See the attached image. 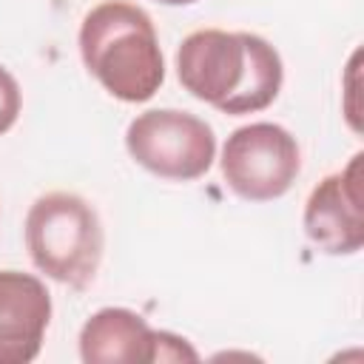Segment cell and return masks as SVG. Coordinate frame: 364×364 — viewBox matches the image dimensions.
I'll return each mask as SVG.
<instances>
[{"label":"cell","mask_w":364,"mask_h":364,"mask_svg":"<svg viewBox=\"0 0 364 364\" xmlns=\"http://www.w3.org/2000/svg\"><path fill=\"white\" fill-rule=\"evenodd\" d=\"M176 77L191 97L222 114H256L279 97L284 68L259 34L199 28L176 51Z\"/></svg>","instance_id":"cell-1"},{"label":"cell","mask_w":364,"mask_h":364,"mask_svg":"<svg viewBox=\"0 0 364 364\" xmlns=\"http://www.w3.org/2000/svg\"><path fill=\"white\" fill-rule=\"evenodd\" d=\"M80 57L100 85L122 102L151 100L165 80L154 20L125 0H105L82 17Z\"/></svg>","instance_id":"cell-2"},{"label":"cell","mask_w":364,"mask_h":364,"mask_svg":"<svg viewBox=\"0 0 364 364\" xmlns=\"http://www.w3.org/2000/svg\"><path fill=\"white\" fill-rule=\"evenodd\" d=\"M26 247L40 273L85 290L102 262V222L82 196L51 191L34 199L26 213Z\"/></svg>","instance_id":"cell-3"},{"label":"cell","mask_w":364,"mask_h":364,"mask_svg":"<svg viewBox=\"0 0 364 364\" xmlns=\"http://www.w3.org/2000/svg\"><path fill=\"white\" fill-rule=\"evenodd\" d=\"M125 148L136 165L159 179L191 182L210 171L216 156L213 128L176 108H154L131 119Z\"/></svg>","instance_id":"cell-4"},{"label":"cell","mask_w":364,"mask_h":364,"mask_svg":"<svg viewBox=\"0 0 364 364\" xmlns=\"http://www.w3.org/2000/svg\"><path fill=\"white\" fill-rule=\"evenodd\" d=\"M222 176L247 202H270L290 191L301 171L296 136L276 122L236 128L222 148Z\"/></svg>","instance_id":"cell-5"},{"label":"cell","mask_w":364,"mask_h":364,"mask_svg":"<svg viewBox=\"0 0 364 364\" xmlns=\"http://www.w3.org/2000/svg\"><path fill=\"white\" fill-rule=\"evenodd\" d=\"M361 154L338 173L324 176L307 196L304 233L330 256L358 253L364 245V196H361Z\"/></svg>","instance_id":"cell-6"},{"label":"cell","mask_w":364,"mask_h":364,"mask_svg":"<svg viewBox=\"0 0 364 364\" xmlns=\"http://www.w3.org/2000/svg\"><path fill=\"white\" fill-rule=\"evenodd\" d=\"M51 321L46 284L20 270H0V364H28L40 355Z\"/></svg>","instance_id":"cell-7"},{"label":"cell","mask_w":364,"mask_h":364,"mask_svg":"<svg viewBox=\"0 0 364 364\" xmlns=\"http://www.w3.org/2000/svg\"><path fill=\"white\" fill-rule=\"evenodd\" d=\"M85 364H154V330L128 307H102L80 330Z\"/></svg>","instance_id":"cell-8"},{"label":"cell","mask_w":364,"mask_h":364,"mask_svg":"<svg viewBox=\"0 0 364 364\" xmlns=\"http://www.w3.org/2000/svg\"><path fill=\"white\" fill-rule=\"evenodd\" d=\"M199 353L168 330H154V361H196Z\"/></svg>","instance_id":"cell-9"},{"label":"cell","mask_w":364,"mask_h":364,"mask_svg":"<svg viewBox=\"0 0 364 364\" xmlns=\"http://www.w3.org/2000/svg\"><path fill=\"white\" fill-rule=\"evenodd\" d=\"M20 105H23L20 85H17V80L0 65V134H6V131L17 122Z\"/></svg>","instance_id":"cell-10"},{"label":"cell","mask_w":364,"mask_h":364,"mask_svg":"<svg viewBox=\"0 0 364 364\" xmlns=\"http://www.w3.org/2000/svg\"><path fill=\"white\" fill-rule=\"evenodd\" d=\"M156 3H165V6H188V3H196V0H156Z\"/></svg>","instance_id":"cell-11"}]
</instances>
